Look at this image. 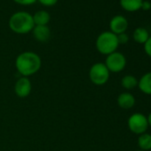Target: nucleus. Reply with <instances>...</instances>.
Returning a JSON list of instances; mask_svg holds the SVG:
<instances>
[{
  "mask_svg": "<svg viewBox=\"0 0 151 151\" xmlns=\"http://www.w3.org/2000/svg\"><path fill=\"white\" fill-rule=\"evenodd\" d=\"M117 104L123 109H130L135 105V98L130 93H122L117 97Z\"/></svg>",
  "mask_w": 151,
  "mask_h": 151,
  "instance_id": "10",
  "label": "nucleus"
},
{
  "mask_svg": "<svg viewBox=\"0 0 151 151\" xmlns=\"http://www.w3.org/2000/svg\"><path fill=\"white\" fill-rule=\"evenodd\" d=\"M110 31L116 35L124 33L128 28V22L126 18L123 15L114 16L109 22Z\"/></svg>",
  "mask_w": 151,
  "mask_h": 151,
  "instance_id": "7",
  "label": "nucleus"
},
{
  "mask_svg": "<svg viewBox=\"0 0 151 151\" xmlns=\"http://www.w3.org/2000/svg\"><path fill=\"white\" fill-rule=\"evenodd\" d=\"M139 89L147 95H151V71L147 72L138 80Z\"/></svg>",
  "mask_w": 151,
  "mask_h": 151,
  "instance_id": "11",
  "label": "nucleus"
},
{
  "mask_svg": "<svg viewBox=\"0 0 151 151\" xmlns=\"http://www.w3.org/2000/svg\"><path fill=\"white\" fill-rule=\"evenodd\" d=\"M14 1L22 6H30L36 3L37 0H14Z\"/></svg>",
  "mask_w": 151,
  "mask_h": 151,
  "instance_id": "20",
  "label": "nucleus"
},
{
  "mask_svg": "<svg viewBox=\"0 0 151 151\" xmlns=\"http://www.w3.org/2000/svg\"><path fill=\"white\" fill-rule=\"evenodd\" d=\"M140 9L143 11H149L151 9V3L149 1H142Z\"/></svg>",
  "mask_w": 151,
  "mask_h": 151,
  "instance_id": "21",
  "label": "nucleus"
},
{
  "mask_svg": "<svg viewBox=\"0 0 151 151\" xmlns=\"http://www.w3.org/2000/svg\"><path fill=\"white\" fill-rule=\"evenodd\" d=\"M41 63V59L36 52H23L16 58L15 67L20 74L27 78L36 74L40 69Z\"/></svg>",
  "mask_w": 151,
  "mask_h": 151,
  "instance_id": "1",
  "label": "nucleus"
},
{
  "mask_svg": "<svg viewBox=\"0 0 151 151\" xmlns=\"http://www.w3.org/2000/svg\"><path fill=\"white\" fill-rule=\"evenodd\" d=\"M143 0H120L122 8L127 12H136L140 9Z\"/></svg>",
  "mask_w": 151,
  "mask_h": 151,
  "instance_id": "12",
  "label": "nucleus"
},
{
  "mask_svg": "<svg viewBox=\"0 0 151 151\" xmlns=\"http://www.w3.org/2000/svg\"><path fill=\"white\" fill-rule=\"evenodd\" d=\"M132 37L136 43L144 45L146 43V41L148 39L149 34H148V31L145 28H137L133 31Z\"/></svg>",
  "mask_w": 151,
  "mask_h": 151,
  "instance_id": "14",
  "label": "nucleus"
},
{
  "mask_svg": "<svg viewBox=\"0 0 151 151\" xmlns=\"http://www.w3.org/2000/svg\"><path fill=\"white\" fill-rule=\"evenodd\" d=\"M9 27L17 34H27L35 27L33 16L27 12H16L9 19Z\"/></svg>",
  "mask_w": 151,
  "mask_h": 151,
  "instance_id": "2",
  "label": "nucleus"
},
{
  "mask_svg": "<svg viewBox=\"0 0 151 151\" xmlns=\"http://www.w3.org/2000/svg\"><path fill=\"white\" fill-rule=\"evenodd\" d=\"M32 31L35 39L39 42H46L51 37V30L47 25H36Z\"/></svg>",
  "mask_w": 151,
  "mask_h": 151,
  "instance_id": "9",
  "label": "nucleus"
},
{
  "mask_svg": "<svg viewBox=\"0 0 151 151\" xmlns=\"http://www.w3.org/2000/svg\"><path fill=\"white\" fill-rule=\"evenodd\" d=\"M118 45L117 36L111 31L101 33L96 39V48L101 54L109 55L116 52Z\"/></svg>",
  "mask_w": 151,
  "mask_h": 151,
  "instance_id": "3",
  "label": "nucleus"
},
{
  "mask_svg": "<svg viewBox=\"0 0 151 151\" xmlns=\"http://www.w3.org/2000/svg\"><path fill=\"white\" fill-rule=\"evenodd\" d=\"M117 36V41H118V44L119 45H125L128 43L129 41V36L124 32V33H121L119 35H116Z\"/></svg>",
  "mask_w": 151,
  "mask_h": 151,
  "instance_id": "17",
  "label": "nucleus"
},
{
  "mask_svg": "<svg viewBox=\"0 0 151 151\" xmlns=\"http://www.w3.org/2000/svg\"><path fill=\"white\" fill-rule=\"evenodd\" d=\"M135 151H143V150H140V149H139V150H135Z\"/></svg>",
  "mask_w": 151,
  "mask_h": 151,
  "instance_id": "23",
  "label": "nucleus"
},
{
  "mask_svg": "<svg viewBox=\"0 0 151 151\" xmlns=\"http://www.w3.org/2000/svg\"><path fill=\"white\" fill-rule=\"evenodd\" d=\"M138 146L140 150H151V134L147 132L140 134L138 138Z\"/></svg>",
  "mask_w": 151,
  "mask_h": 151,
  "instance_id": "15",
  "label": "nucleus"
},
{
  "mask_svg": "<svg viewBox=\"0 0 151 151\" xmlns=\"http://www.w3.org/2000/svg\"><path fill=\"white\" fill-rule=\"evenodd\" d=\"M32 16H33V21H34L35 26L36 25H41V26L47 25L51 20V16H50L49 13L46 11H44V10H40V11L37 12Z\"/></svg>",
  "mask_w": 151,
  "mask_h": 151,
  "instance_id": "13",
  "label": "nucleus"
},
{
  "mask_svg": "<svg viewBox=\"0 0 151 151\" xmlns=\"http://www.w3.org/2000/svg\"><path fill=\"white\" fill-rule=\"evenodd\" d=\"M37 1L45 6H53L56 5L58 0H37Z\"/></svg>",
  "mask_w": 151,
  "mask_h": 151,
  "instance_id": "19",
  "label": "nucleus"
},
{
  "mask_svg": "<svg viewBox=\"0 0 151 151\" xmlns=\"http://www.w3.org/2000/svg\"><path fill=\"white\" fill-rule=\"evenodd\" d=\"M109 70L104 63L98 62L93 64L89 71V78L92 83L96 86L105 85L109 78Z\"/></svg>",
  "mask_w": 151,
  "mask_h": 151,
  "instance_id": "4",
  "label": "nucleus"
},
{
  "mask_svg": "<svg viewBox=\"0 0 151 151\" xmlns=\"http://www.w3.org/2000/svg\"><path fill=\"white\" fill-rule=\"evenodd\" d=\"M147 122H148V126L151 127V112L148 114V116H147Z\"/></svg>",
  "mask_w": 151,
  "mask_h": 151,
  "instance_id": "22",
  "label": "nucleus"
},
{
  "mask_svg": "<svg viewBox=\"0 0 151 151\" xmlns=\"http://www.w3.org/2000/svg\"><path fill=\"white\" fill-rule=\"evenodd\" d=\"M128 128L129 130L138 135L145 133L148 128L147 118L142 113H134L128 118Z\"/></svg>",
  "mask_w": 151,
  "mask_h": 151,
  "instance_id": "5",
  "label": "nucleus"
},
{
  "mask_svg": "<svg viewBox=\"0 0 151 151\" xmlns=\"http://www.w3.org/2000/svg\"><path fill=\"white\" fill-rule=\"evenodd\" d=\"M144 51L146 54L151 58V37H149L148 39L144 44Z\"/></svg>",
  "mask_w": 151,
  "mask_h": 151,
  "instance_id": "18",
  "label": "nucleus"
},
{
  "mask_svg": "<svg viewBox=\"0 0 151 151\" xmlns=\"http://www.w3.org/2000/svg\"><path fill=\"white\" fill-rule=\"evenodd\" d=\"M31 82L26 77H22L19 78L15 84L14 91L17 96L21 98H25L29 95L31 92Z\"/></svg>",
  "mask_w": 151,
  "mask_h": 151,
  "instance_id": "8",
  "label": "nucleus"
},
{
  "mask_svg": "<svg viewBox=\"0 0 151 151\" xmlns=\"http://www.w3.org/2000/svg\"><path fill=\"white\" fill-rule=\"evenodd\" d=\"M104 64L106 65V67L108 68L109 72L118 73L125 68L126 58L123 53L116 51V52L107 55Z\"/></svg>",
  "mask_w": 151,
  "mask_h": 151,
  "instance_id": "6",
  "label": "nucleus"
},
{
  "mask_svg": "<svg viewBox=\"0 0 151 151\" xmlns=\"http://www.w3.org/2000/svg\"><path fill=\"white\" fill-rule=\"evenodd\" d=\"M122 86L126 90H132L138 86V79L132 75H126L121 80Z\"/></svg>",
  "mask_w": 151,
  "mask_h": 151,
  "instance_id": "16",
  "label": "nucleus"
}]
</instances>
